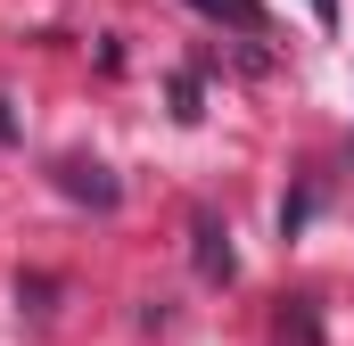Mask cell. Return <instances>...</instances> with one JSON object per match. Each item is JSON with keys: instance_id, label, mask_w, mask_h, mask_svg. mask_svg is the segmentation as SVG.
I'll return each mask as SVG.
<instances>
[{"instance_id": "6da1fadb", "label": "cell", "mask_w": 354, "mask_h": 346, "mask_svg": "<svg viewBox=\"0 0 354 346\" xmlns=\"http://www.w3.org/2000/svg\"><path fill=\"white\" fill-rule=\"evenodd\" d=\"M189 264H198V280H231V272H239V256H231V223H223L214 206L189 215Z\"/></svg>"}, {"instance_id": "5b68a950", "label": "cell", "mask_w": 354, "mask_h": 346, "mask_svg": "<svg viewBox=\"0 0 354 346\" xmlns=\"http://www.w3.org/2000/svg\"><path fill=\"white\" fill-rule=\"evenodd\" d=\"M313 17H322V25H338V0H313Z\"/></svg>"}, {"instance_id": "277c9868", "label": "cell", "mask_w": 354, "mask_h": 346, "mask_svg": "<svg viewBox=\"0 0 354 346\" xmlns=\"http://www.w3.org/2000/svg\"><path fill=\"white\" fill-rule=\"evenodd\" d=\"M174 116H181V124H198V75H181V83H174Z\"/></svg>"}, {"instance_id": "7a4b0ae2", "label": "cell", "mask_w": 354, "mask_h": 346, "mask_svg": "<svg viewBox=\"0 0 354 346\" xmlns=\"http://www.w3.org/2000/svg\"><path fill=\"white\" fill-rule=\"evenodd\" d=\"M50 173H58V190H66V198H83V206H99V215H107V206L124 198V181L99 165V157H58Z\"/></svg>"}, {"instance_id": "3957f363", "label": "cell", "mask_w": 354, "mask_h": 346, "mask_svg": "<svg viewBox=\"0 0 354 346\" xmlns=\"http://www.w3.org/2000/svg\"><path fill=\"white\" fill-rule=\"evenodd\" d=\"M198 17H214V25H239V33H264L272 17H264V0H189Z\"/></svg>"}]
</instances>
